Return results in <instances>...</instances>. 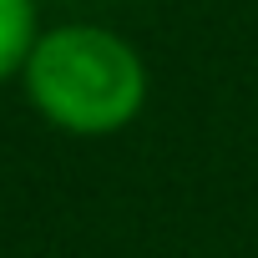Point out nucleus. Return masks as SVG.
Instances as JSON below:
<instances>
[{"label":"nucleus","instance_id":"nucleus-1","mask_svg":"<svg viewBox=\"0 0 258 258\" xmlns=\"http://www.w3.org/2000/svg\"><path fill=\"white\" fill-rule=\"evenodd\" d=\"M26 91L46 121L76 137L126 126L147 101L142 56L101 26H61L36 41L26 61Z\"/></svg>","mask_w":258,"mask_h":258},{"label":"nucleus","instance_id":"nucleus-2","mask_svg":"<svg viewBox=\"0 0 258 258\" xmlns=\"http://www.w3.org/2000/svg\"><path fill=\"white\" fill-rule=\"evenodd\" d=\"M36 51V0H0V81L26 71Z\"/></svg>","mask_w":258,"mask_h":258}]
</instances>
